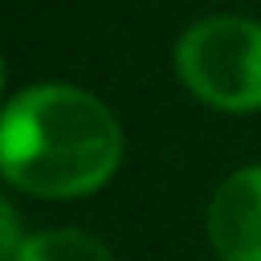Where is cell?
Wrapping results in <instances>:
<instances>
[{"label":"cell","mask_w":261,"mask_h":261,"mask_svg":"<svg viewBox=\"0 0 261 261\" xmlns=\"http://www.w3.org/2000/svg\"><path fill=\"white\" fill-rule=\"evenodd\" d=\"M0 224H4V241H0V257H4V261H12V257H16V249H20L24 241L16 237V212H12L8 204L0 208Z\"/></svg>","instance_id":"obj_5"},{"label":"cell","mask_w":261,"mask_h":261,"mask_svg":"<svg viewBox=\"0 0 261 261\" xmlns=\"http://www.w3.org/2000/svg\"><path fill=\"white\" fill-rule=\"evenodd\" d=\"M122 159L114 114L77 86H33L16 94L0 126V167L33 196H86Z\"/></svg>","instance_id":"obj_1"},{"label":"cell","mask_w":261,"mask_h":261,"mask_svg":"<svg viewBox=\"0 0 261 261\" xmlns=\"http://www.w3.org/2000/svg\"><path fill=\"white\" fill-rule=\"evenodd\" d=\"M12 261H114L110 249L82 228H45L24 237Z\"/></svg>","instance_id":"obj_4"},{"label":"cell","mask_w":261,"mask_h":261,"mask_svg":"<svg viewBox=\"0 0 261 261\" xmlns=\"http://www.w3.org/2000/svg\"><path fill=\"white\" fill-rule=\"evenodd\" d=\"M208 237L220 261H261V163L241 167L216 188Z\"/></svg>","instance_id":"obj_3"},{"label":"cell","mask_w":261,"mask_h":261,"mask_svg":"<svg viewBox=\"0 0 261 261\" xmlns=\"http://www.w3.org/2000/svg\"><path fill=\"white\" fill-rule=\"evenodd\" d=\"M179 82L216 110L261 106V24L249 16H208L175 45Z\"/></svg>","instance_id":"obj_2"}]
</instances>
